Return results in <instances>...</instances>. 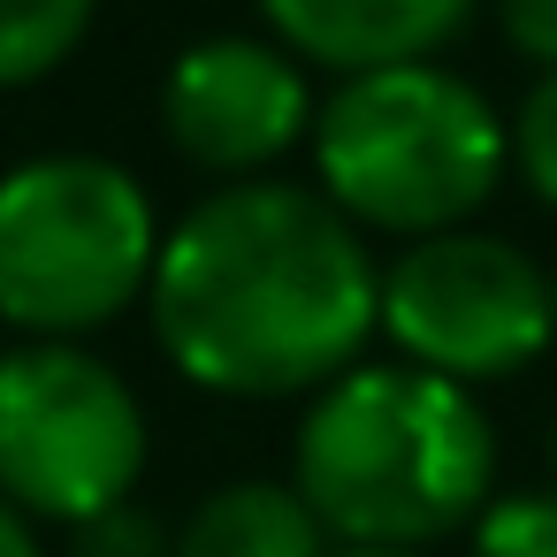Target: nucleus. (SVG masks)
<instances>
[{
  "label": "nucleus",
  "instance_id": "nucleus-3",
  "mask_svg": "<svg viewBox=\"0 0 557 557\" xmlns=\"http://www.w3.org/2000/svg\"><path fill=\"white\" fill-rule=\"evenodd\" d=\"M313 191L367 237H450L496 199L511 131L488 92L443 62L344 77L313 108Z\"/></svg>",
  "mask_w": 557,
  "mask_h": 557
},
{
  "label": "nucleus",
  "instance_id": "nucleus-9",
  "mask_svg": "<svg viewBox=\"0 0 557 557\" xmlns=\"http://www.w3.org/2000/svg\"><path fill=\"white\" fill-rule=\"evenodd\" d=\"M169 557H336V542L290 481H222L191 504Z\"/></svg>",
  "mask_w": 557,
  "mask_h": 557
},
{
  "label": "nucleus",
  "instance_id": "nucleus-2",
  "mask_svg": "<svg viewBox=\"0 0 557 557\" xmlns=\"http://www.w3.org/2000/svg\"><path fill=\"white\" fill-rule=\"evenodd\" d=\"M290 488L336 549H420L458 534L496 496V420L473 389L405 359H359L306 397Z\"/></svg>",
  "mask_w": 557,
  "mask_h": 557
},
{
  "label": "nucleus",
  "instance_id": "nucleus-4",
  "mask_svg": "<svg viewBox=\"0 0 557 557\" xmlns=\"http://www.w3.org/2000/svg\"><path fill=\"white\" fill-rule=\"evenodd\" d=\"M161 214L108 153H32L0 176V321L77 344L146 306Z\"/></svg>",
  "mask_w": 557,
  "mask_h": 557
},
{
  "label": "nucleus",
  "instance_id": "nucleus-8",
  "mask_svg": "<svg viewBox=\"0 0 557 557\" xmlns=\"http://www.w3.org/2000/svg\"><path fill=\"white\" fill-rule=\"evenodd\" d=\"M481 0H260L268 39L290 62L367 77V70H405V62H435V47H450L473 24Z\"/></svg>",
  "mask_w": 557,
  "mask_h": 557
},
{
  "label": "nucleus",
  "instance_id": "nucleus-13",
  "mask_svg": "<svg viewBox=\"0 0 557 557\" xmlns=\"http://www.w3.org/2000/svg\"><path fill=\"white\" fill-rule=\"evenodd\" d=\"M77 534V549L70 557H169V527L153 519V511H138V504H115V511H100V519H85V527H70Z\"/></svg>",
  "mask_w": 557,
  "mask_h": 557
},
{
  "label": "nucleus",
  "instance_id": "nucleus-16",
  "mask_svg": "<svg viewBox=\"0 0 557 557\" xmlns=\"http://www.w3.org/2000/svg\"><path fill=\"white\" fill-rule=\"evenodd\" d=\"M336 557H420V549H336Z\"/></svg>",
  "mask_w": 557,
  "mask_h": 557
},
{
  "label": "nucleus",
  "instance_id": "nucleus-15",
  "mask_svg": "<svg viewBox=\"0 0 557 557\" xmlns=\"http://www.w3.org/2000/svg\"><path fill=\"white\" fill-rule=\"evenodd\" d=\"M0 557H47V542H39V527L0 496Z\"/></svg>",
  "mask_w": 557,
  "mask_h": 557
},
{
  "label": "nucleus",
  "instance_id": "nucleus-1",
  "mask_svg": "<svg viewBox=\"0 0 557 557\" xmlns=\"http://www.w3.org/2000/svg\"><path fill=\"white\" fill-rule=\"evenodd\" d=\"M146 321L207 397H321L382 329V268L321 191L283 176L214 184L161 230Z\"/></svg>",
  "mask_w": 557,
  "mask_h": 557
},
{
  "label": "nucleus",
  "instance_id": "nucleus-10",
  "mask_svg": "<svg viewBox=\"0 0 557 557\" xmlns=\"http://www.w3.org/2000/svg\"><path fill=\"white\" fill-rule=\"evenodd\" d=\"M100 16V0H0V92L54 77Z\"/></svg>",
  "mask_w": 557,
  "mask_h": 557
},
{
  "label": "nucleus",
  "instance_id": "nucleus-17",
  "mask_svg": "<svg viewBox=\"0 0 557 557\" xmlns=\"http://www.w3.org/2000/svg\"><path fill=\"white\" fill-rule=\"evenodd\" d=\"M549 473H557V435H549Z\"/></svg>",
  "mask_w": 557,
  "mask_h": 557
},
{
  "label": "nucleus",
  "instance_id": "nucleus-6",
  "mask_svg": "<svg viewBox=\"0 0 557 557\" xmlns=\"http://www.w3.org/2000/svg\"><path fill=\"white\" fill-rule=\"evenodd\" d=\"M382 336L405 367L458 389L527 374L557 344L549 268L488 230L420 237L382 268Z\"/></svg>",
  "mask_w": 557,
  "mask_h": 557
},
{
  "label": "nucleus",
  "instance_id": "nucleus-5",
  "mask_svg": "<svg viewBox=\"0 0 557 557\" xmlns=\"http://www.w3.org/2000/svg\"><path fill=\"white\" fill-rule=\"evenodd\" d=\"M146 443V405L115 359L85 344L0 351V496L32 527H85L131 504Z\"/></svg>",
  "mask_w": 557,
  "mask_h": 557
},
{
  "label": "nucleus",
  "instance_id": "nucleus-14",
  "mask_svg": "<svg viewBox=\"0 0 557 557\" xmlns=\"http://www.w3.org/2000/svg\"><path fill=\"white\" fill-rule=\"evenodd\" d=\"M496 32L519 62L557 70V0H496Z\"/></svg>",
  "mask_w": 557,
  "mask_h": 557
},
{
  "label": "nucleus",
  "instance_id": "nucleus-18",
  "mask_svg": "<svg viewBox=\"0 0 557 557\" xmlns=\"http://www.w3.org/2000/svg\"><path fill=\"white\" fill-rule=\"evenodd\" d=\"M549 298H557V275H549Z\"/></svg>",
  "mask_w": 557,
  "mask_h": 557
},
{
  "label": "nucleus",
  "instance_id": "nucleus-12",
  "mask_svg": "<svg viewBox=\"0 0 557 557\" xmlns=\"http://www.w3.org/2000/svg\"><path fill=\"white\" fill-rule=\"evenodd\" d=\"M504 131H511V176L557 214V70H534L527 100L504 115Z\"/></svg>",
  "mask_w": 557,
  "mask_h": 557
},
{
  "label": "nucleus",
  "instance_id": "nucleus-7",
  "mask_svg": "<svg viewBox=\"0 0 557 557\" xmlns=\"http://www.w3.org/2000/svg\"><path fill=\"white\" fill-rule=\"evenodd\" d=\"M313 108L321 100L306 85V62H290L275 39H252V32L191 39L161 77L169 153L222 184H260L290 146H306Z\"/></svg>",
  "mask_w": 557,
  "mask_h": 557
},
{
  "label": "nucleus",
  "instance_id": "nucleus-11",
  "mask_svg": "<svg viewBox=\"0 0 557 557\" xmlns=\"http://www.w3.org/2000/svg\"><path fill=\"white\" fill-rule=\"evenodd\" d=\"M466 557H557V488L488 496V511L466 527Z\"/></svg>",
  "mask_w": 557,
  "mask_h": 557
}]
</instances>
